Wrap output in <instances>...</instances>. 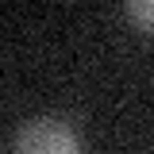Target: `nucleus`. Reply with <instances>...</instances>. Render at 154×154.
I'll list each match as a JSON object with an SVG mask.
<instances>
[{
    "mask_svg": "<svg viewBox=\"0 0 154 154\" xmlns=\"http://www.w3.org/2000/svg\"><path fill=\"white\" fill-rule=\"evenodd\" d=\"M127 12H131V19L143 23V31H146V27H150V16H154V4H150V0H139V4L127 8Z\"/></svg>",
    "mask_w": 154,
    "mask_h": 154,
    "instance_id": "nucleus-2",
    "label": "nucleus"
},
{
    "mask_svg": "<svg viewBox=\"0 0 154 154\" xmlns=\"http://www.w3.org/2000/svg\"><path fill=\"white\" fill-rule=\"evenodd\" d=\"M12 154H85V143L77 127L62 119H31L16 135V150Z\"/></svg>",
    "mask_w": 154,
    "mask_h": 154,
    "instance_id": "nucleus-1",
    "label": "nucleus"
}]
</instances>
